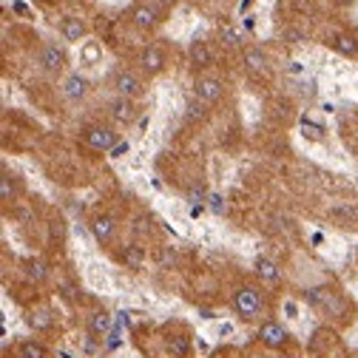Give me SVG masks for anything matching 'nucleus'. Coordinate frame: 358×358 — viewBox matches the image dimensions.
Returning a JSON list of instances; mask_svg holds the SVG:
<instances>
[{
	"mask_svg": "<svg viewBox=\"0 0 358 358\" xmlns=\"http://www.w3.org/2000/svg\"><path fill=\"white\" fill-rule=\"evenodd\" d=\"M347 358H358V355H347Z\"/></svg>",
	"mask_w": 358,
	"mask_h": 358,
	"instance_id": "32",
	"label": "nucleus"
},
{
	"mask_svg": "<svg viewBox=\"0 0 358 358\" xmlns=\"http://www.w3.org/2000/svg\"><path fill=\"white\" fill-rule=\"evenodd\" d=\"M83 143L88 148H94V151H114L120 145V137H117V131L108 128V125H85L83 128Z\"/></svg>",
	"mask_w": 358,
	"mask_h": 358,
	"instance_id": "2",
	"label": "nucleus"
},
{
	"mask_svg": "<svg viewBox=\"0 0 358 358\" xmlns=\"http://www.w3.org/2000/svg\"><path fill=\"white\" fill-rule=\"evenodd\" d=\"M330 46H333L338 55H344V57H355V55H358V40H355L352 34H336V37L330 40Z\"/></svg>",
	"mask_w": 358,
	"mask_h": 358,
	"instance_id": "16",
	"label": "nucleus"
},
{
	"mask_svg": "<svg viewBox=\"0 0 358 358\" xmlns=\"http://www.w3.org/2000/svg\"><path fill=\"white\" fill-rule=\"evenodd\" d=\"M128 148H131V145H128V140H125V143H120V145L111 151V159H120L122 154H128Z\"/></svg>",
	"mask_w": 358,
	"mask_h": 358,
	"instance_id": "29",
	"label": "nucleus"
},
{
	"mask_svg": "<svg viewBox=\"0 0 358 358\" xmlns=\"http://www.w3.org/2000/svg\"><path fill=\"white\" fill-rule=\"evenodd\" d=\"M165 352L173 355V358H185L191 352V338L185 333H173L165 338Z\"/></svg>",
	"mask_w": 358,
	"mask_h": 358,
	"instance_id": "12",
	"label": "nucleus"
},
{
	"mask_svg": "<svg viewBox=\"0 0 358 358\" xmlns=\"http://www.w3.org/2000/svg\"><path fill=\"white\" fill-rule=\"evenodd\" d=\"M307 299L316 307H322L324 313H330V316H344V310H347V304L336 287H310Z\"/></svg>",
	"mask_w": 358,
	"mask_h": 358,
	"instance_id": "3",
	"label": "nucleus"
},
{
	"mask_svg": "<svg viewBox=\"0 0 358 358\" xmlns=\"http://www.w3.org/2000/svg\"><path fill=\"white\" fill-rule=\"evenodd\" d=\"M12 196H15L12 176H9V173H3V176H0V199H3V202H12Z\"/></svg>",
	"mask_w": 358,
	"mask_h": 358,
	"instance_id": "25",
	"label": "nucleus"
},
{
	"mask_svg": "<svg viewBox=\"0 0 358 358\" xmlns=\"http://www.w3.org/2000/svg\"><path fill=\"white\" fill-rule=\"evenodd\" d=\"M111 117L117 122H131L134 117H137V108H134V100H125V97H117L111 103Z\"/></svg>",
	"mask_w": 358,
	"mask_h": 358,
	"instance_id": "15",
	"label": "nucleus"
},
{
	"mask_svg": "<svg viewBox=\"0 0 358 358\" xmlns=\"http://www.w3.org/2000/svg\"><path fill=\"white\" fill-rule=\"evenodd\" d=\"M40 66H43V71H49V74L63 71L66 69V49L57 46V43H46V46L40 49Z\"/></svg>",
	"mask_w": 358,
	"mask_h": 358,
	"instance_id": "6",
	"label": "nucleus"
},
{
	"mask_svg": "<svg viewBox=\"0 0 358 358\" xmlns=\"http://www.w3.org/2000/svg\"><path fill=\"white\" fill-rule=\"evenodd\" d=\"M114 92L117 97H125V100H137L143 94V80L134 74V71H120L114 77Z\"/></svg>",
	"mask_w": 358,
	"mask_h": 358,
	"instance_id": "5",
	"label": "nucleus"
},
{
	"mask_svg": "<svg viewBox=\"0 0 358 358\" xmlns=\"http://www.w3.org/2000/svg\"><path fill=\"white\" fill-rule=\"evenodd\" d=\"M287 330H285V324H279V322H273V319H267V322H262V327H259V341L264 344V347H271V350H279V347H285L287 344Z\"/></svg>",
	"mask_w": 358,
	"mask_h": 358,
	"instance_id": "4",
	"label": "nucleus"
},
{
	"mask_svg": "<svg viewBox=\"0 0 358 358\" xmlns=\"http://www.w3.org/2000/svg\"><path fill=\"white\" fill-rule=\"evenodd\" d=\"M188 55H191V63H194L196 69H205V66H210V60H213V55H210V49H208V43H202V40L191 43Z\"/></svg>",
	"mask_w": 358,
	"mask_h": 358,
	"instance_id": "17",
	"label": "nucleus"
},
{
	"mask_svg": "<svg viewBox=\"0 0 358 358\" xmlns=\"http://www.w3.org/2000/svg\"><path fill=\"white\" fill-rule=\"evenodd\" d=\"M231 307H234V313L242 322H256L262 316V310H264V293L259 287H253V285H242V287L234 290Z\"/></svg>",
	"mask_w": 358,
	"mask_h": 358,
	"instance_id": "1",
	"label": "nucleus"
},
{
	"mask_svg": "<svg viewBox=\"0 0 358 358\" xmlns=\"http://www.w3.org/2000/svg\"><path fill=\"white\" fill-rule=\"evenodd\" d=\"M122 262L137 271V267H143V262H145V250H143L140 245H128V248L122 250Z\"/></svg>",
	"mask_w": 358,
	"mask_h": 358,
	"instance_id": "21",
	"label": "nucleus"
},
{
	"mask_svg": "<svg viewBox=\"0 0 358 358\" xmlns=\"http://www.w3.org/2000/svg\"><path fill=\"white\" fill-rule=\"evenodd\" d=\"M242 63H245V69L253 71V74L267 71V55H264L259 46H248V49L242 52Z\"/></svg>",
	"mask_w": 358,
	"mask_h": 358,
	"instance_id": "11",
	"label": "nucleus"
},
{
	"mask_svg": "<svg viewBox=\"0 0 358 358\" xmlns=\"http://www.w3.org/2000/svg\"><path fill=\"white\" fill-rule=\"evenodd\" d=\"M63 37L71 40V43H77L80 37H85V23L80 17H66L63 20Z\"/></svg>",
	"mask_w": 358,
	"mask_h": 358,
	"instance_id": "19",
	"label": "nucleus"
},
{
	"mask_svg": "<svg viewBox=\"0 0 358 358\" xmlns=\"http://www.w3.org/2000/svg\"><path fill=\"white\" fill-rule=\"evenodd\" d=\"M17 352H20V358H49V350H46V347H43L40 341H34V338L23 341Z\"/></svg>",
	"mask_w": 358,
	"mask_h": 358,
	"instance_id": "20",
	"label": "nucleus"
},
{
	"mask_svg": "<svg viewBox=\"0 0 358 358\" xmlns=\"http://www.w3.org/2000/svg\"><path fill=\"white\" fill-rule=\"evenodd\" d=\"M140 66H143V71H148V74H159V71L165 69V55H162L157 46H145V49L140 52Z\"/></svg>",
	"mask_w": 358,
	"mask_h": 358,
	"instance_id": "10",
	"label": "nucleus"
},
{
	"mask_svg": "<svg viewBox=\"0 0 358 358\" xmlns=\"http://www.w3.org/2000/svg\"><path fill=\"white\" fill-rule=\"evenodd\" d=\"M333 3H336V6H352L355 0H333Z\"/></svg>",
	"mask_w": 358,
	"mask_h": 358,
	"instance_id": "30",
	"label": "nucleus"
},
{
	"mask_svg": "<svg viewBox=\"0 0 358 358\" xmlns=\"http://www.w3.org/2000/svg\"><path fill=\"white\" fill-rule=\"evenodd\" d=\"M256 273H259L264 282H279V279H282L276 262H271L267 256H259V259H256Z\"/></svg>",
	"mask_w": 358,
	"mask_h": 358,
	"instance_id": "18",
	"label": "nucleus"
},
{
	"mask_svg": "<svg viewBox=\"0 0 358 358\" xmlns=\"http://www.w3.org/2000/svg\"><path fill=\"white\" fill-rule=\"evenodd\" d=\"M301 131H304V137H307V140H313V143H319V140L324 137V128H322V125H316V122H310L307 117L301 120Z\"/></svg>",
	"mask_w": 358,
	"mask_h": 358,
	"instance_id": "23",
	"label": "nucleus"
},
{
	"mask_svg": "<svg viewBox=\"0 0 358 358\" xmlns=\"http://www.w3.org/2000/svg\"><path fill=\"white\" fill-rule=\"evenodd\" d=\"M131 23L137 26V29H145V31H151V29H157V23H159V15H157V9H151L148 3H137L131 9Z\"/></svg>",
	"mask_w": 358,
	"mask_h": 358,
	"instance_id": "9",
	"label": "nucleus"
},
{
	"mask_svg": "<svg viewBox=\"0 0 358 358\" xmlns=\"http://www.w3.org/2000/svg\"><path fill=\"white\" fill-rule=\"evenodd\" d=\"M29 324H31L34 330H46V327L52 324V316H49L46 310H31V313H29Z\"/></svg>",
	"mask_w": 358,
	"mask_h": 358,
	"instance_id": "22",
	"label": "nucleus"
},
{
	"mask_svg": "<svg viewBox=\"0 0 358 358\" xmlns=\"http://www.w3.org/2000/svg\"><path fill=\"white\" fill-rule=\"evenodd\" d=\"M208 196H210V194H208L202 185H194V188L188 191V202H194V205H199V202H208Z\"/></svg>",
	"mask_w": 358,
	"mask_h": 358,
	"instance_id": "27",
	"label": "nucleus"
},
{
	"mask_svg": "<svg viewBox=\"0 0 358 358\" xmlns=\"http://www.w3.org/2000/svg\"><path fill=\"white\" fill-rule=\"evenodd\" d=\"M85 92H88V80H85V77H80V74H69V77H66L63 94H66L69 100H80V97H85Z\"/></svg>",
	"mask_w": 358,
	"mask_h": 358,
	"instance_id": "13",
	"label": "nucleus"
},
{
	"mask_svg": "<svg viewBox=\"0 0 358 358\" xmlns=\"http://www.w3.org/2000/svg\"><path fill=\"white\" fill-rule=\"evenodd\" d=\"M208 208H210L213 213H225V199H222L219 194H210V196H208Z\"/></svg>",
	"mask_w": 358,
	"mask_h": 358,
	"instance_id": "28",
	"label": "nucleus"
},
{
	"mask_svg": "<svg viewBox=\"0 0 358 358\" xmlns=\"http://www.w3.org/2000/svg\"><path fill=\"white\" fill-rule=\"evenodd\" d=\"M92 236L100 242V245H111V239H114V234H117V222L108 216V213H100V216H94L92 219Z\"/></svg>",
	"mask_w": 358,
	"mask_h": 358,
	"instance_id": "7",
	"label": "nucleus"
},
{
	"mask_svg": "<svg viewBox=\"0 0 358 358\" xmlns=\"http://www.w3.org/2000/svg\"><path fill=\"white\" fill-rule=\"evenodd\" d=\"M40 3H55V0H40Z\"/></svg>",
	"mask_w": 358,
	"mask_h": 358,
	"instance_id": "31",
	"label": "nucleus"
},
{
	"mask_svg": "<svg viewBox=\"0 0 358 358\" xmlns=\"http://www.w3.org/2000/svg\"><path fill=\"white\" fill-rule=\"evenodd\" d=\"M108 330H111V316H108L106 310H97V313H92V316H88V333H92V336L103 338Z\"/></svg>",
	"mask_w": 358,
	"mask_h": 358,
	"instance_id": "14",
	"label": "nucleus"
},
{
	"mask_svg": "<svg viewBox=\"0 0 358 358\" xmlns=\"http://www.w3.org/2000/svg\"><path fill=\"white\" fill-rule=\"evenodd\" d=\"M26 273H29V279H34V282H43V279H46V264H43V262H37V259H31V262L26 264Z\"/></svg>",
	"mask_w": 358,
	"mask_h": 358,
	"instance_id": "24",
	"label": "nucleus"
},
{
	"mask_svg": "<svg viewBox=\"0 0 358 358\" xmlns=\"http://www.w3.org/2000/svg\"><path fill=\"white\" fill-rule=\"evenodd\" d=\"M222 40H225L228 49H236V46H239V34H236L231 26H222Z\"/></svg>",
	"mask_w": 358,
	"mask_h": 358,
	"instance_id": "26",
	"label": "nucleus"
},
{
	"mask_svg": "<svg viewBox=\"0 0 358 358\" xmlns=\"http://www.w3.org/2000/svg\"><path fill=\"white\" fill-rule=\"evenodd\" d=\"M194 92H196V97L205 100V103H219L222 94H225V88H222V83H219L216 77H199L196 85H194Z\"/></svg>",
	"mask_w": 358,
	"mask_h": 358,
	"instance_id": "8",
	"label": "nucleus"
}]
</instances>
